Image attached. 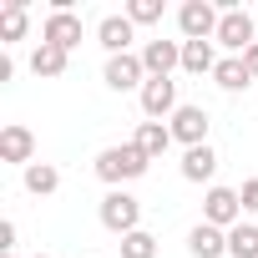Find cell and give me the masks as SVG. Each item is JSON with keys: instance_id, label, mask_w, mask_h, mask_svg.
Instances as JSON below:
<instances>
[{"instance_id": "8fae6325", "label": "cell", "mask_w": 258, "mask_h": 258, "mask_svg": "<svg viewBox=\"0 0 258 258\" xmlns=\"http://www.w3.org/2000/svg\"><path fill=\"white\" fill-rule=\"evenodd\" d=\"M96 41L106 46V56H126V51H132V41H137V26L126 21V16H101Z\"/></svg>"}, {"instance_id": "603a6c76", "label": "cell", "mask_w": 258, "mask_h": 258, "mask_svg": "<svg viewBox=\"0 0 258 258\" xmlns=\"http://www.w3.org/2000/svg\"><path fill=\"white\" fill-rule=\"evenodd\" d=\"M121 16L132 21V26H152V21H162V0H132Z\"/></svg>"}, {"instance_id": "4fadbf2b", "label": "cell", "mask_w": 258, "mask_h": 258, "mask_svg": "<svg viewBox=\"0 0 258 258\" xmlns=\"http://www.w3.org/2000/svg\"><path fill=\"white\" fill-rule=\"evenodd\" d=\"M187 253H192V258H223V253H228V233L213 228V223H198V228L187 233Z\"/></svg>"}, {"instance_id": "2e32d148", "label": "cell", "mask_w": 258, "mask_h": 258, "mask_svg": "<svg viewBox=\"0 0 258 258\" xmlns=\"http://www.w3.org/2000/svg\"><path fill=\"white\" fill-rule=\"evenodd\" d=\"M213 172H218V152H213L208 142L182 152V177H187V182H213Z\"/></svg>"}, {"instance_id": "7c38bea8", "label": "cell", "mask_w": 258, "mask_h": 258, "mask_svg": "<svg viewBox=\"0 0 258 258\" xmlns=\"http://www.w3.org/2000/svg\"><path fill=\"white\" fill-rule=\"evenodd\" d=\"M41 41H51V46H61V51H76V46H81V16H71V11H51Z\"/></svg>"}, {"instance_id": "4316f807", "label": "cell", "mask_w": 258, "mask_h": 258, "mask_svg": "<svg viewBox=\"0 0 258 258\" xmlns=\"http://www.w3.org/2000/svg\"><path fill=\"white\" fill-rule=\"evenodd\" d=\"M0 258H16V253H0Z\"/></svg>"}, {"instance_id": "e0dca14e", "label": "cell", "mask_w": 258, "mask_h": 258, "mask_svg": "<svg viewBox=\"0 0 258 258\" xmlns=\"http://www.w3.org/2000/svg\"><path fill=\"white\" fill-rule=\"evenodd\" d=\"M21 182H26V192H31V198H51V192L61 187V172H56L51 162H31V167L21 172Z\"/></svg>"}, {"instance_id": "7a4b0ae2", "label": "cell", "mask_w": 258, "mask_h": 258, "mask_svg": "<svg viewBox=\"0 0 258 258\" xmlns=\"http://www.w3.org/2000/svg\"><path fill=\"white\" fill-rule=\"evenodd\" d=\"M96 218H101V228H106V233L126 238V233H137V223H142V203H137L132 192H126V187H111V192L101 198Z\"/></svg>"}, {"instance_id": "5b68a950", "label": "cell", "mask_w": 258, "mask_h": 258, "mask_svg": "<svg viewBox=\"0 0 258 258\" xmlns=\"http://www.w3.org/2000/svg\"><path fill=\"white\" fill-rule=\"evenodd\" d=\"M137 96H142L147 121H172V111H177V81L172 76H147V86Z\"/></svg>"}, {"instance_id": "44dd1931", "label": "cell", "mask_w": 258, "mask_h": 258, "mask_svg": "<svg viewBox=\"0 0 258 258\" xmlns=\"http://www.w3.org/2000/svg\"><path fill=\"white\" fill-rule=\"evenodd\" d=\"M26 36V0H11V6L6 11H0V41H21Z\"/></svg>"}, {"instance_id": "7402d4cb", "label": "cell", "mask_w": 258, "mask_h": 258, "mask_svg": "<svg viewBox=\"0 0 258 258\" xmlns=\"http://www.w3.org/2000/svg\"><path fill=\"white\" fill-rule=\"evenodd\" d=\"M121 258H157V238L142 233V228L126 233V238H121Z\"/></svg>"}, {"instance_id": "30bf717a", "label": "cell", "mask_w": 258, "mask_h": 258, "mask_svg": "<svg viewBox=\"0 0 258 258\" xmlns=\"http://www.w3.org/2000/svg\"><path fill=\"white\" fill-rule=\"evenodd\" d=\"M137 56H142L147 76H172V71L182 66V41H147Z\"/></svg>"}, {"instance_id": "9a60e30c", "label": "cell", "mask_w": 258, "mask_h": 258, "mask_svg": "<svg viewBox=\"0 0 258 258\" xmlns=\"http://www.w3.org/2000/svg\"><path fill=\"white\" fill-rule=\"evenodd\" d=\"M66 61H71V51H61V46H51V41H41V46L31 51V71H36V76H46V81L66 76Z\"/></svg>"}, {"instance_id": "8992f818", "label": "cell", "mask_w": 258, "mask_h": 258, "mask_svg": "<svg viewBox=\"0 0 258 258\" xmlns=\"http://www.w3.org/2000/svg\"><path fill=\"white\" fill-rule=\"evenodd\" d=\"M203 223H213V228H238L243 223V203H238V187H208V198H203Z\"/></svg>"}, {"instance_id": "83f0119b", "label": "cell", "mask_w": 258, "mask_h": 258, "mask_svg": "<svg viewBox=\"0 0 258 258\" xmlns=\"http://www.w3.org/2000/svg\"><path fill=\"white\" fill-rule=\"evenodd\" d=\"M36 258H46V253H36Z\"/></svg>"}, {"instance_id": "484cf974", "label": "cell", "mask_w": 258, "mask_h": 258, "mask_svg": "<svg viewBox=\"0 0 258 258\" xmlns=\"http://www.w3.org/2000/svg\"><path fill=\"white\" fill-rule=\"evenodd\" d=\"M243 66H248V76H253V81H258V41H253V46H248V51H243Z\"/></svg>"}, {"instance_id": "9c48e42d", "label": "cell", "mask_w": 258, "mask_h": 258, "mask_svg": "<svg viewBox=\"0 0 258 258\" xmlns=\"http://www.w3.org/2000/svg\"><path fill=\"white\" fill-rule=\"evenodd\" d=\"M167 126H172V142H182V147H203V142H208L213 116H208L203 106H177Z\"/></svg>"}, {"instance_id": "3957f363", "label": "cell", "mask_w": 258, "mask_h": 258, "mask_svg": "<svg viewBox=\"0 0 258 258\" xmlns=\"http://www.w3.org/2000/svg\"><path fill=\"white\" fill-rule=\"evenodd\" d=\"M213 46H223L228 56H243V51L253 46V16H248L243 6H228V11H223V21H218Z\"/></svg>"}, {"instance_id": "277c9868", "label": "cell", "mask_w": 258, "mask_h": 258, "mask_svg": "<svg viewBox=\"0 0 258 258\" xmlns=\"http://www.w3.org/2000/svg\"><path fill=\"white\" fill-rule=\"evenodd\" d=\"M218 21H223V11L208 6V0H187V6L177 11V31H182V41H213V36H218Z\"/></svg>"}, {"instance_id": "ba28073f", "label": "cell", "mask_w": 258, "mask_h": 258, "mask_svg": "<svg viewBox=\"0 0 258 258\" xmlns=\"http://www.w3.org/2000/svg\"><path fill=\"white\" fill-rule=\"evenodd\" d=\"M0 162H16L21 172L36 162V132H31V126H21V121L0 126Z\"/></svg>"}, {"instance_id": "ac0fdd59", "label": "cell", "mask_w": 258, "mask_h": 258, "mask_svg": "<svg viewBox=\"0 0 258 258\" xmlns=\"http://www.w3.org/2000/svg\"><path fill=\"white\" fill-rule=\"evenodd\" d=\"M182 71H192V76H213L218 71V56H213V41H182Z\"/></svg>"}, {"instance_id": "6da1fadb", "label": "cell", "mask_w": 258, "mask_h": 258, "mask_svg": "<svg viewBox=\"0 0 258 258\" xmlns=\"http://www.w3.org/2000/svg\"><path fill=\"white\" fill-rule=\"evenodd\" d=\"M147 167H152V162L142 157V147H137V142H121V147H101V152H96V177H101L106 187L137 182Z\"/></svg>"}, {"instance_id": "cb8c5ba5", "label": "cell", "mask_w": 258, "mask_h": 258, "mask_svg": "<svg viewBox=\"0 0 258 258\" xmlns=\"http://www.w3.org/2000/svg\"><path fill=\"white\" fill-rule=\"evenodd\" d=\"M238 203H243V213H258V177H248L238 187Z\"/></svg>"}, {"instance_id": "52a82bcc", "label": "cell", "mask_w": 258, "mask_h": 258, "mask_svg": "<svg viewBox=\"0 0 258 258\" xmlns=\"http://www.w3.org/2000/svg\"><path fill=\"white\" fill-rule=\"evenodd\" d=\"M101 81H106L111 91H142V86H147V66H142L137 51H126V56H106Z\"/></svg>"}, {"instance_id": "5bb4252c", "label": "cell", "mask_w": 258, "mask_h": 258, "mask_svg": "<svg viewBox=\"0 0 258 258\" xmlns=\"http://www.w3.org/2000/svg\"><path fill=\"white\" fill-rule=\"evenodd\" d=\"M132 142L142 147V157H147V162H157V157L172 147V126H167V121H142Z\"/></svg>"}, {"instance_id": "d6986e66", "label": "cell", "mask_w": 258, "mask_h": 258, "mask_svg": "<svg viewBox=\"0 0 258 258\" xmlns=\"http://www.w3.org/2000/svg\"><path fill=\"white\" fill-rule=\"evenodd\" d=\"M213 81H218L223 91H248V86H253V76H248L243 56H223V61H218V71H213Z\"/></svg>"}, {"instance_id": "d4e9b609", "label": "cell", "mask_w": 258, "mask_h": 258, "mask_svg": "<svg viewBox=\"0 0 258 258\" xmlns=\"http://www.w3.org/2000/svg\"><path fill=\"white\" fill-rule=\"evenodd\" d=\"M0 253H16V223L11 218L0 223Z\"/></svg>"}, {"instance_id": "ffe728a7", "label": "cell", "mask_w": 258, "mask_h": 258, "mask_svg": "<svg viewBox=\"0 0 258 258\" xmlns=\"http://www.w3.org/2000/svg\"><path fill=\"white\" fill-rule=\"evenodd\" d=\"M228 258H258V228L253 223L228 228Z\"/></svg>"}]
</instances>
